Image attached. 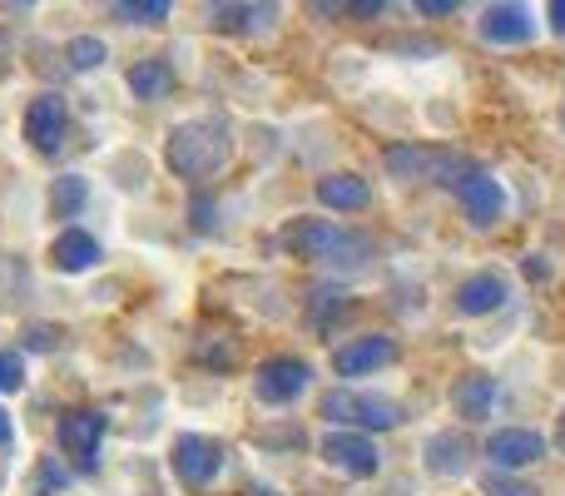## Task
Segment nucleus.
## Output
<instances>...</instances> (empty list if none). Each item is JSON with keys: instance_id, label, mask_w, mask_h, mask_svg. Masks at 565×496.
<instances>
[{"instance_id": "f8f14e48", "label": "nucleus", "mask_w": 565, "mask_h": 496, "mask_svg": "<svg viewBox=\"0 0 565 496\" xmlns=\"http://www.w3.org/2000/svg\"><path fill=\"white\" fill-rule=\"evenodd\" d=\"M531 35H536V15L526 6H491L481 15V40L491 45H526Z\"/></svg>"}, {"instance_id": "c85d7f7f", "label": "nucleus", "mask_w": 565, "mask_h": 496, "mask_svg": "<svg viewBox=\"0 0 565 496\" xmlns=\"http://www.w3.org/2000/svg\"><path fill=\"white\" fill-rule=\"evenodd\" d=\"M526 273H531V278H546V273H551V263L541 258V253H531V258H526Z\"/></svg>"}, {"instance_id": "9b49d317", "label": "nucleus", "mask_w": 565, "mask_h": 496, "mask_svg": "<svg viewBox=\"0 0 565 496\" xmlns=\"http://www.w3.org/2000/svg\"><path fill=\"white\" fill-rule=\"evenodd\" d=\"M25 139L40 149V155H50V149H60V139H65V99L60 95H35L25 105Z\"/></svg>"}, {"instance_id": "7c9ffc66", "label": "nucleus", "mask_w": 565, "mask_h": 496, "mask_svg": "<svg viewBox=\"0 0 565 496\" xmlns=\"http://www.w3.org/2000/svg\"><path fill=\"white\" fill-rule=\"evenodd\" d=\"M10 437H15V428H10V412L0 408V447H10Z\"/></svg>"}, {"instance_id": "423d86ee", "label": "nucleus", "mask_w": 565, "mask_h": 496, "mask_svg": "<svg viewBox=\"0 0 565 496\" xmlns=\"http://www.w3.org/2000/svg\"><path fill=\"white\" fill-rule=\"evenodd\" d=\"M169 462H174V477L189 482V487H209V482L224 472V452L209 437H194V432H184V437L169 447Z\"/></svg>"}, {"instance_id": "a211bd4d", "label": "nucleus", "mask_w": 565, "mask_h": 496, "mask_svg": "<svg viewBox=\"0 0 565 496\" xmlns=\"http://www.w3.org/2000/svg\"><path fill=\"white\" fill-rule=\"evenodd\" d=\"M50 258H55L60 273H85V268H95L99 244L85 234V229H65V234L55 239V249H50Z\"/></svg>"}, {"instance_id": "c756f323", "label": "nucleus", "mask_w": 565, "mask_h": 496, "mask_svg": "<svg viewBox=\"0 0 565 496\" xmlns=\"http://www.w3.org/2000/svg\"><path fill=\"white\" fill-rule=\"evenodd\" d=\"M352 10H358V15H382V10H387V0H358Z\"/></svg>"}, {"instance_id": "7ed1b4c3", "label": "nucleus", "mask_w": 565, "mask_h": 496, "mask_svg": "<svg viewBox=\"0 0 565 496\" xmlns=\"http://www.w3.org/2000/svg\"><path fill=\"white\" fill-rule=\"evenodd\" d=\"M387 169L397 179H431V184H447V189H461L471 175H481L471 159L447 155V149H392Z\"/></svg>"}, {"instance_id": "412c9836", "label": "nucleus", "mask_w": 565, "mask_h": 496, "mask_svg": "<svg viewBox=\"0 0 565 496\" xmlns=\"http://www.w3.org/2000/svg\"><path fill=\"white\" fill-rule=\"evenodd\" d=\"M85 199H89V189H85V179L79 175L55 179V189H50V209H55L60 219H75L79 209H85Z\"/></svg>"}, {"instance_id": "4be33fe9", "label": "nucleus", "mask_w": 565, "mask_h": 496, "mask_svg": "<svg viewBox=\"0 0 565 496\" xmlns=\"http://www.w3.org/2000/svg\"><path fill=\"white\" fill-rule=\"evenodd\" d=\"M70 65L75 70H95V65H105V40H95V35H75L70 40Z\"/></svg>"}, {"instance_id": "cd10ccee", "label": "nucleus", "mask_w": 565, "mask_h": 496, "mask_svg": "<svg viewBox=\"0 0 565 496\" xmlns=\"http://www.w3.org/2000/svg\"><path fill=\"white\" fill-rule=\"evenodd\" d=\"M546 15H551V30H561V35H565V0H551Z\"/></svg>"}, {"instance_id": "f257e3e1", "label": "nucleus", "mask_w": 565, "mask_h": 496, "mask_svg": "<svg viewBox=\"0 0 565 496\" xmlns=\"http://www.w3.org/2000/svg\"><path fill=\"white\" fill-rule=\"evenodd\" d=\"M234 155V135H228L224 119H184V125L169 129L164 159L179 179H209L228 165Z\"/></svg>"}, {"instance_id": "20e7f679", "label": "nucleus", "mask_w": 565, "mask_h": 496, "mask_svg": "<svg viewBox=\"0 0 565 496\" xmlns=\"http://www.w3.org/2000/svg\"><path fill=\"white\" fill-rule=\"evenodd\" d=\"M322 418L328 422H342V432L352 428H372V432H392L407 422V412L387 398H372V392H328L322 398Z\"/></svg>"}, {"instance_id": "39448f33", "label": "nucleus", "mask_w": 565, "mask_h": 496, "mask_svg": "<svg viewBox=\"0 0 565 496\" xmlns=\"http://www.w3.org/2000/svg\"><path fill=\"white\" fill-rule=\"evenodd\" d=\"M308 382H312V368L302 358H268L254 378V392H258V402H268V408H282V402L302 398Z\"/></svg>"}, {"instance_id": "b1692460", "label": "nucleus", "mask_w": 565, "mask_h": 496, "mask_svg": "<svg viewBox=\"0 0 565 496\" xmlns=\"http://www.w3.org/2000/svg\"><path fill=\"white\" fill-rule=\"evenodd\" d=\"M119 20H129V25H159V20L169 15L164 0H145V6H115Z\"/></svg>"}, {"instance_id": "393cba45", "label": "nucleus", "mask_w": 565, "mask_h": 496, "mask_svg": "<svg viewBox=\"0 0 565 496\" xmlns=\"http://www.w3.org/2000/svg\"><path fill=\"white\" fill-rule=\"evenodd\" d=\"M25 388V362L15 352H0V392H20Z\"/></svg>"}, {"instance_id": "2f4dec72", "label": "nucleus", "mask_w": 565, "mask_h": 496, "mask_svg": "<svg viewBox=\"0 0 565 496\" xmlns=\"http://www.w3.org/2000/svg\"><path fill=\"white\" fill-rule=\"evenodd\" d=\"M30 348H50V328H35V333H30Z\"/></svg>"}, {"instance_id": "f3484780", "label": "nucleus", "mask_w": 565, "mask_h": 496, "mask_svg": "<svg viewBox=\"0 0 565 496\" xmlns=\"http://www.w3.org/2000/svg\"><path fill=\"white\" fill-rule=\"evenodd\" d=\"M427 467L437 472V477H461V472L471 467V442L461 437V432H437V437L427 442Z\"/></svg>"}, {"instance_id": "bb28decb", "label": "nucleus", "mask_w": 565, "mask_h": 496, "mask_svg": "<svg viewBox=\"0 0 565 496\" xmlns=\"http://www.w3.org/2000/svg\"><path fill=\"white\" fill-rule=\"evenodd\" d=\"M422 15H451V10H457V6H451V0H422Z\"/></svg>"}, {"instance_id": "6ab92c4d", "label": "nucleus", "mask_w": 565, "mask_h": 496, "mask_svg": "<svg viewBox=\"0 0 565 496\" xmlns=\"http://www.w3.org/2000/svg\"><path fill=\"white\" fill-rule=\"evenodd\" d=\"M169 85H174V75H169L164 60H145V65L129 70V89H135L139 99H164Z\"/></svg>"}, {"instance_id": "9d476101", "label": "nucleus", "mask_w": 565, "mask_h": 496, "mask_svg": "<svg viewBox=\"0 0 565 496\" xmlns=\"http://www.w3.org/2000/svg\"><path fill=\"white\" fill-rule=\"evenodd\" d=\"M487 457L497 462V472L531 467V462L546 457V437H541V432H526V428H501L497 437L487 442Z\"/></svg>"}, {"instance_id": "dca6fc26", "label": "nucleus", "mask_w": 565, "mask_h": 496, "mask_svg": "<svg viewBox=\"0 0 565 496\" xmlns=\"http://www.w3.org/2000/svg\"><path fill=\"white\" fill-rule=\"evenodd\" d=\"M318 199L328 209H338V214H358V209L372 204V189H367V179H358V175H322Z\"/></svg>"}, {"instance_id": "6e6552de", "label": "nucleus", "mask_w": 565, "mask_h": 496, "mask_svg": "<svg viewBox=\"0 0 565 496\" xmlns=\"http://www.w3.org/2000/svg\"><path fill=\"white\" fill-rule=\"evenodd\" d=\"M392 358H397V342H392L387 333H367V338L342 342V348L332 352V368H338V378H362V372L387 368Z\"/></svg>"}, {"instance_id": "f03ea898", "label": "nucleus", "mask_w": 565, "mask_h": 496, "mask_svg": "<svg viewBox=\"0 0 565 496\" xmlns=\"http://www.w3.org/2000/svg\"><path fill=\"white\" fill-rule=\"evenodd\" d=\"M282 244H288L298 258L322 263V268H362L372 258V239L352 234V229H338L328 219H292L282 229Z\"/></svg>"}, {"instance_id": "0eeeda50", "label": "nucleus", "mask_w": 565, "mask_h": 496, "mask_svg": "<svg viewBox=\"0 0 565 496\" xmlns=\"http://www.w3.org/2000/svg\"><path fill=\"white\" fill-rule=\"evenodd\" d=\"M318 452L342 477H372V472H377V447H372L362 432H328Z\"/></svg>"}, {"instance_id": "5701e85b", "label": "nucleus", "mask_w": 565, "mask_h": 496, "mask_svg": "<svg viewBox=\"0 0 565 496\" xmlns=\"http://www.w3.org/2000/svg\"><path fill=\"white\" fill-rule=\"evenodd\" d=\"M481 496H541L531 482H521V477H511V472H487L481 477Z\"/></svg>"}, {"instance_id": "aec40b11", "label": "nucleus", "mask_w": 565, "mask_h": 496, "mask_svg": "<svg viewBox=\"0 0 565 496\" xmlns=\"http://www.w3.org/2000/svg\"><path fill=\"white\" fill-rule=\"evenodd\" d=\"M268 20H274V6H218L214 10V25L218 30H268Z\"/></svg>"}, {"instance_id": "1a4fd4ad", "label": "nucleus", "mask_w": 565, "mask_h": 496, "mask_svg": "<svg viewBox=\"0 0 565 496\" xmlns=\"http://www.w3.org/2000/svg\"><path fill=\"white\" fill-rule=\"evenodd\" d=\"M99 437H105V412L79 408V412H65V418H60V447H65L85 472L95 467Z\"/></svg>"}, {"instance_id": "a878e982", "label": "nucleus", "mask_w": 565, "mask_h": 496, "mask_svg": "<svg viewBox=\"0 0 565 496\" xmlns=\"http://www.w3.org/2000/svg\"><path fill=\"white\" fill-rule=\"evenodd\" d=\"M65 487H70V472H60V462H55V457L40 462V496L65 492Z\"/></svg>"}, {"instance_id": "2eb2a0df", "label": "nucleus", "mask_w": 565, "mask_h": 496, "mask_svg": "<svg viewBox=\"0 0 565 496\" xmlns=\"http://www.w3.org/2000/svg\"><path fill=\"white\" fill-rule=\"evenodd\" d=\"M491 408H497V382H491L487 372H471V378H461L457 388H451V412H457L461 422H487Z\"/></svg>"}, {"instance_id": "ddd939ff", "label": "nucleus", "mask_w": 565, "mask_h": 496, "mask_svg": "<svg viewBox=\"0 0 565 496\" xmlns=\"http://www.w3.org/2000/svg\"><path fill=\"white\" fill-rule=\"evenodd\" d=\"M461 194V209H467V219L477 229H491L501 219V209H507V194H501V179H491V175H471L467 184L457 189Z\"/></svg>"}, {"instance_id": "473e14b6", "label": "nucleus", "mask_w": 565, "mask_h": 496, "mask_svg": "<svg viewBox=\"0 0 565 496\" xmlns=\"http://www.w3.org/2000/svg\"><path fill=\"white\" fill-rule=\"evenodd\" d=\"M561 447H565V418H561Z\"/></svg>"}, {"instance_id": "4468645a", "label": "nucleus", "mask_w": 565, "mask_h": 496, "mask_svg": "<svg viewBox=\"0 0 565 496\" xmlns=\"http://www.w3.org/2000/svg\"><path fill=\"white\" fill-rule=\"evenodd\" d=\"M507 298H511V288L501 273H477V278H467L457 288V313L461 318H487V313H497Z\"/></svg>"}]
</instances>
